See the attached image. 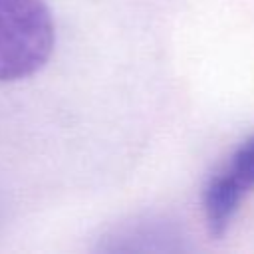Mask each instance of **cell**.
<instances>
[{"label": "cell", "instance_id": "obj_1", "mask_svg": "<svg viewBox=\"0 0 254 254\" xmlns=\"http://www.w3.org/2000/svg\"><path fill=\"white\" fill-rule=\"evenodd\" d=\"M54 46L56 24L44 0H0V81L34 75Z\"/></svg>", "mask_w": 254, "mask_h": 254}, {"label": "cell", "instance_id": "obj_3", "mask_svg": "<svg viewBox=\"0 0 254 254\" xmlns=\"http://www.w3.org/2000/svg\"><path fill=\"white\" fill-rule=\"evenodd\" d=\"M246 192L220 169L216 171L202 190V212L206 226L214 238H220L230 228Z\"/></svg>", "mask_w": 254, "mask_h": 254}, {"label": "cell", "instance_id": "obj_2", "mask_svg": "<svg viewBox=\"0 0 254 254\" xmlns=\"http://www.w3.org/2000/svg\"><path fill=\"white\" fill-rule=\"evenodd\" d=\"M185 248L181 228L163 216H137L119 222L97 246L103 252H177Z\"/></svg>", "mask_w": 254, "mask_h": 254}, {"label": "cell", "instance_id": "obj_4", "mask_svg": "<svg viewBox=\"0 0 254 254\" xmlns=\"http://www.w3.org/2000/svg\"><path fill=\"white\" fill-rule=\"evenodd\" d=\"M222 171L248 194L254 189V135L240 143L234 153L228 157V163Z\"/></svg>", "mask_w": 254, "mask_h": 254}]
</instances>
